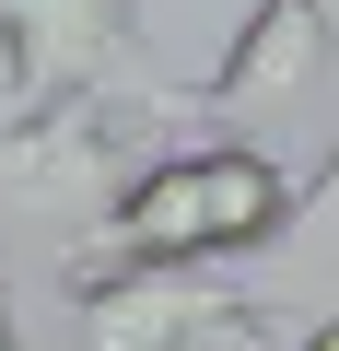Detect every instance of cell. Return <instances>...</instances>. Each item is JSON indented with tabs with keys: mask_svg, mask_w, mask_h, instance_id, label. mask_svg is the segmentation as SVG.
Returning <instances> with one entry per match:
<instances>
[{
	"mask_svg": "<svg viewBox=\"0 0 339 351\" xmlns=\"http://www.w3.org/2000/svg\"><path fill=\"white\" fill-rule=\"evenodd\" d=\"M269 293H304V304H327L339 316V141H327V164L292 188V223L269 234Z\"/></svg>",
	"mask_w": 339,
	"mask_h": 351,
	"instance_id": "cell-6",
	"label": "cell"
},
{
	"mask_svg": "<svg viewBox=\"0 0 339 351\" xmlns=\"http://www.w3.org/2000/svg\"><path fill=\"white\" fill-rule=\"evenodd\" d=\"M0 351H24V328H12V281H0Z\"/></svg>",
	"mask_w": 339,
	"mask_h": 351,
	"instance_id": "cell-9",
	"label": "cell"
},
{
	"mask_svg": "<svg viewBox=\"0 0 339 351\" xmlns=\"http://www.w3.org/2000/svg\"><path fill=\"white\" fill-rule=\"evenodd\" d=\"M327 36H316V12L304 0H246V24H234V47L211 59V82H176L164 94V117H292L316 82H327Z\"/></svg>",
	"mask_w": 339,
	"mask_h": 351,
	"instance_id": "cell-4",
	"label": "cell"
},
{
	"mask_svg": "<svg viewBox=\"0 0 339 351\" xmlns=\"http://www.w3.org/2000/svg\"><path fill=\"white\" fill-rule=\"evenodd\" d=\"M140 71V0H0V117H59V106H129L164 117Z\"/></svg>",
	"mask_w": 339,
	"mask_h": 351,
	"instance_id": "cell-2",
	"label": "cell"
},
{
	"mask_svg": "<svg viewBox=\"0 0 339 351\" xmlns=\"http://www.w3.org/2000/svg\"><path fill=\"white\" fill-rule=\"evenodd\" d=\"M211 304H234L211 269H140V281H105V293H82V351H176Z\"/></svg>",
	"mask_w": 339,
	"mask_h": 351,
	"instance_id": "cell-5",
	"label": "cell"
},
{
	"mask_svg": "<svg viewBox=\"0 0 339 351\" xmlns=\"http://www.w3.org/2000/svg\"><path fill=\"white\" fill-rule=\"evenodd\" d=\"M304 12H316V36H327V47H339V0H304Z\"/></svg>",
	"mask_w": 339,
	"mask_h": 351,
	"instance_id": "cell-10",
	"label": "cell"
},
{
	"mask_svg": "<svg viewBox=\"0 0 339 351\" xmlns=\"http://www.w3.org/2000/svg\"><path fill=\"white\" fill-rule=\"evenodd\" d=\"M292 351H339V316H316V328H304V339H292Z\"/></svg>",
	"mask_w": 339,
	"mask_h": 351,
	"instance_id": "cell-8",
	"label": "cell"
},
{
	"mask_svg": "<svg viewBox=\"0 0 339 351\" xmlns=\"http://www.w3.org/2000/svg\"><path fill=\"white\" fill-rule=\"evenodd\" d=\"M176 351H281V328H269V304H258V293H234V304H211Z\"/></svg>",
	"mask_w": 339,
	"mask_h": 351,
	"instance_id": "cell-7",
	"label": "cell"
},
{
	"mask_svg": "<svg viewBox=\"0 0 339 351\" xmlns=\"http://www.w3.org/2000/svg\"><path fill=\"white\" fill-rule=\"evenodd\" d=\"M129 106H59V117H0V234L47 223V234H105V211L129 199Z\"/></svg>",
	"mask_w": 339,
	"mask_h": 351,
	"instance_id": "cell-3",
	"label": "cell"
},
{
	"mask_svg": "<svg viewBox=\"0 0 339 351\" xmlns=\"http://www.w3.org/2000/svg\"><path fill=\"white\" fill-rule=\"evenodd\" d=\"M292 223V176L269 141H188V152H152L129 176V199L105 211V234H82L59 258L71 304L140 269H223V258H269V234Z\"/></svg>",
	"mask_w": 339,
	"mask_h": 351,
	"instance_id": "cell-1",
	"label": "cell"
}]
</instances>
